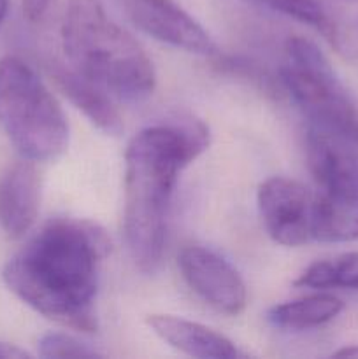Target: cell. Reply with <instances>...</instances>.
<instances>
[{
	"instance_id": "1",
	"label": "cell",
	"mask_w": 358,
	"mask_h": 359,
	"mask_svg": "<svg viewBox=\"0 0 358 359\" xmlns=\"http://www.w3.org/2000/svg\"><path fill=\"white\" fill-rule=\"evenodd\" d=\"M107 248V237L95 224L55 219L6 263L2 279L37 314L93 333L98 273Z\"/></svg>"
},
{
	"instance_id": "2",
	"label": "cell",
	"mask_w": 358,
	"mask_h": 359,
	"mask_svg": "<svg viewBox=\"0 0 358 359\" xmlns=\"http://www.w3.org/2000/svg\"><path fill=\"white\" fill-rule=\"evenodd\" d=\"M209 146L200 121L153 125L130 139L125 151L123 230L130 258L154 273L164 258L167 223L179 174Z\"/></svg>"
},
{
	"instance_id": "3",
	"label": "cell",
	"mask_w": 358,
	"mask_h": 359,
	"mask_svg": "<svg viewBox=\"0 0 358 359\" xmlns=\"http://www.w3.org/2000/svg\"><path fill=\"white\" fill-rule=\"evenodd\" d=\"M62 44L70 67L116 100L139 104L153 95V62L102 0H67Z\"/></svg>"
},
{
	"instance_id": "4",
	"label": "cell",
	"mask_w": 358,
	"mask_h": 359,
	"mask_svg": "<svg viewBox=\"0 0 358 359\" xmlns=\"http://www.w3.org/2000/svg\"><path fill=\"white\" fill-rule=\"evenodd\" d=\"M0 126L21 158L34 163L55 160L69 146L62 105L18 56L0 60Z\"/></svg>"
},
{
	"instance_id": "5",
	"label": "cell",
	"mask_w": 358,
	"mask_h": 359,
	"mask_svg": "<svg viewBox=\"0 0 358 359\" xmlns=\"http://www.w3.org/2000/svg\"><path fill=\"white\" fill-rule=\"evenodd\" d=\"M284 55L279 84L309 126L333 133L358 149V107L321 49L295 35L284 44Z\"/></svg>"
},
{
	"instance_id": "6",
	"label": "cell",
	"mask_w": 358,
	"mask_h": 359,
	"mask_svg": "<svg viewBox=\"0 0 358 359\" xmlns=\"http://www.w3.org/2000/svg\"><path fill=\"white\" fill-rule=\"evenodd\" d=\"M305 147L318 186L312 238L326 244L358 241V149L314 126H309Z\"/></svg>"
},
{
	"instance_id": "7",
	"label": "cell",
	"mask_w": 358,
	"mask_h": 359,
	"mask_svg": "<svg viewBox=\"0 0 358 359\" xmlns=\"http://www.w3.org/2000/svg\"><path fill=\"white\" fill-rule=\"evenodd\" d=\"M260 217L267 235L284 248H298L312 238L314 195L302 182L270 177L256 193Z\"/></svg>"
},
{
	"instance_id": "8",
	"label": "cell",
	"mask_w": 358,
	"mask_h": 359,
	"mask_svg": "<svg viewBox=\"0 0 358 359\" xmlns=\"http://www.w3.org/2000/svg\"><path fill=\"white\" fill-rule=\"evenodd\" d=\"M114 2L133 27L154 41L193 55H216V46L209 32L175 0H114Z\"/></svg>"
},
{
	"instance_id": "9",
	"label": "cell",
	"mask_w": 358,
	"mask_h": 359,
	"mask_svg": "<svg viewBox=\"0 0 358 359\" xmlns=\"http://www.w3.org/2000/svg\"><path fill=\"white\" fill-rule=\"evenodd\" d=\"M178 266L190 290L207 305L227 316H239L248 305V290L230 262L202 245H186Z\"/></svg>"
},
{
	"instance_id": "10",
	"label": "cell",
	"mask_w": 358,
	"mask_h": 359,
	"mask_svg": "<svg viewBox=\"0 0 358 359\" xmlns=\"http://www.w3.org/2000/svg\"><path fill=\"white\" fill-rule=\"evenodd\" d=\"M41 203V177L34 161L11 165L0 177V228L9 238H20L34 226Z\"/></svg>"
},
{
	"instance_id": "11",
	"label": "cell",
	"mask_w": 358,
	"mask_h": 359,
	"mask_svg": "<svg viewBox=\"0 0 358 359\" xmlns=\"http://www.w3.org/2000/svg\"><path fill=\"white\" fill-rule=\"evenodd\" d=\"M146 323L158 339L186 356L200 359H235L244 356L230 339L200 323L171 314H151L146 318Z\"/></svg>"
},
{
	"instance_id": "12",
	"label": "cell",
	"mask_w": 358,
	"mask_h": 359,
	"mask_svg": "<svg viewBox=\"0 0 358 359\" xmlns=\"http://www.w3.org/2000/svg\"><path fill=\"white\" fill-rule=\"evenodd\" d=\"M51 76L58 84L60 91L69 98L77 111L90 119L91 125L112 137L123 132L121 114L112 104V97L107 91L81 76L72 67H55L51 69Z\"/></svg>"
},
{
	"instance_id": "13",
	"label": "cell",
	"mask_w": 358,
	"mask_h": 359,
	"mask_svg": "<svg viewBox=\"0 0 358 359\" xmlns=\"http://www.w3.org/2000/svg\"><path fill=\"white\" fill-rule=\"evenodd\" d=\"M344 311L343 300L329 293H316L297 300L274 305L267 312V321L279 330H311L333 321Z\"/></svg>"
},
{
	"instance_id": "14",
	"label": "cell",
	"mask_w": 358,
	"mask_h": 359,
	"mask_svg": "<svg viewBox=\"0 0 358 359\" xmlns=\"http://www.w3.org/2000/svg\"><path fill=\"white\" fill-rule=\"evenodd\" d=\"M244 2L314 28L339 51H343L346 46L339 25L336 23V20L330 16L329 11L319 0H244Z\"/></svg>"
},
{
	"instance_id": "15",
	"label": "cell",
	"mask_w": 358,
	"mask_h": 359,
	"mask_svg": "<svg viewBox=\"0 0 358 359\" xmlns=\"http://www.w3.org/2000/svg\"><path fill=\"white\" fill-rule=\"evenodd\" d=\"M297 287L307 290H358V251L344 252L333 259H321L305 269L295 280Z\"/></svg>"
},
{
	"instance_id": "16",
	"label": "cell",
	"mask_w": 358,
	"mask_h": 359,
	"mask_svg": "<svg viewBox=\"0 0 358 359\" xmlns=\"http://www.w3.org/2000/svg\"><path fill=\"white\" fill-rule=\"evenodd\" d=\"M39 356L55 358H98L100 354L90 346L67 333H46L39 339Z\"/></svg>"
},
{
	"instance_id": "17",
	"label": "cell",
	"mask_w": 358,
	"mask_h": 359,
	"mask_svg": "<svg viewBox=\"0 0 358 359\" xmlns=\"http://www.w3.org/2000/svg\"><path fill=\"white\" fill-rule=\"evenodd\" d=\"M214 65L220 72L232 74V76L244 77L249 79L251 83H255L256 86H260L262 90L270 91V93H276V88H274V79H270L258 65H253V63L246 62V60L234 58V56H223V58L214 60Z\"/></svg>"
},
{
	"instance_id": "18",
	"label": "cell",
	"mask_w": 358,
	"mask_h": 359,
	"mask_svg": "<svg viewBox=\"0 0 358 359\" xmlns=\"http://www.w3.org/2000/svg\"><path fill=\"white\" fill-rule=\"evenodd\" d=\"M49 6V0H23L25 16L30 21H39L44 16L46 9Z\"/></svg>"
},
{
	"instance_id": "19",
	"label": "cell",
	"mask_w": 358,
	"mask_h": 359,
	"mask_svg": "<svg viewBox=\"0 0 358 359\" xmlns=\"http://www.w3.org/2000/svg\"><path fill=\"white\" fill-rule=\"evenodd\" d=\"M0 358H28V353H25V351L18 349V347L14 346H9V344H0Z\"/></svg>"
},
{
	"instance_id": "20",
	"label": "cell",
	"mask_w": 358,
	"mask_h": 359,
	"mask_svg": "<svg viewBox=\"0 0 358 359\" xmlns=\"http://www.w3.org/2000/svg\"><path fill=\"white\" fill-rule=\"evenodd\" d=\"M336 358H358V346H350V347H343V349L336 351L333 353Z\"/></svg>"
},
{
	"instance_id": "21",
	"label": "cell",
	"mask_w": 358,
	"mask_h": 359,
	"mask_svg": "<svg viewBox=\"0 0 358 359\" xmlns=\"http://www.w3.org/2000/svg\"><path fill=\"white\" fill-rule=\"evenodd\" d=\"M7 9H9V0H0V23L6 20Z\"/></svg>"
}]
</instances>
